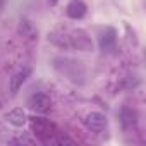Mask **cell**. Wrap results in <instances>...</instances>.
<instances>
[{
	"instance_id": "6da1fadb",
	"label": "cell",
	"mask_w": 146,
	"mask_h": 146,
	"mask_svg": "<svg viewBox=\"0 0 146 146\" xmlns=\"http://www.w3.org/2000/svg\"><path fill=\"white\" fill-rule=\"evenodd\" d=\"M50 105H52V102L45 93H33L28 98V107L31 110H35V112H40V113L46 112L50 108Z\"/></svg>"
},
{
	"instance_id": "7a4b0ae2",
	"label": "cell",
	"mask_w": 146,
	"mask_h": 146,
	"mask_svg": "<svg viewBox=\"0 0 146 146\" xmlns=\"http://www.w3.org/2000/svg\"><path fill=\"white\" fill-rule=\"evenodd\" d=\"M84 124H86V127H88L90 131H93V132H102V131L107 127V119H105V115L100 113V112H91V113L86 115Z\"/></svg>"
},
{
	"instance_id": "3957f363",
	"label": "cell",
	"mask_w": 146,
	"mask_h": 146,
	"mask_svg": "<svg viewBox=\"0 0 146 146\" xmlns=\"http://www.w3.org/2000/svg\"><path fill=\"white\" fill-rule=\"evenodd\" d=\"M86 14V4L83 0H70L67 5V16L72 19H81Z\"/></svg>"
},
{
	"instance_id": "277c9868",
	"label": "cell",
	"mask_w": 146,
	"mask_h": 146,
	"mask_svg": "<svg viewBox=\"0 0 146 146\" xmlns=\"http://www.w3.org/2000/svg\"><path fill=\"white\" fill-rule=\"evenodd\" d=\"M5 120L9 122V124H12V125H16V127H21V125H24L26 124V120H28V117H26V112L23 110V108H12L11 112H7L5 113Z\"/></svg>"
},
{
	"instance_id": "5b68a950",
	"label": "cell",
	"mask_w": 146,
	"mask_h": 146,
	"mask_svg": "<svg viewBox=\"0 0 146 146\" xmlns=\"http://www.w3.org/2000/svg\"><path fill=\"white\" fill-rule=\"evenodd\" d=\"M29 74H31V69H23V70H19L17 74H14L12 78H11V84H9V88H11V93H17V90L24 84V81L29 78Z\"/></svg>"
},
{
	"instance_id": "8992f818",
	"label": "cell",
	"mask_w": 146,
	"mask_h": 146,
	"mask_svg": "<svg viewBox=\"0 0 146 146\" xmlns=\"http://www.w3.org/2000/svg\"><path fill=\"white\" fill-rule=\"evenodd\" d=\"M115 41H117V36H115V29L113 28H107L103 31V35L100 36V46L103 50H112Z\"/></svg>"
},
{
	"instance_id": "52a82bcc",
	"label": "cell",
	"mask_w": 146,
	"mask_h": 146,
	"mask_svg": "<svg viewBox=\"0 0 146 146\" xmlns=\"http://www.w3.org/2000/svg\"><path fill=\"white\" fill-rule=\"evenodd\" d=\"M19 33H21L24 38H28V40H35V38H36V29L33 28V24H31L28 19H23V21L19 23Z\"/></svg>"
},
{
	"instance_id": "ba28073f",
	"label": "cell",
	"mask_w": 146,
	"mask_h": 146,
	"mask_svg": "<svg viewBox=\"0 0 146 146\" xmlns=\"http://www.w3.org/2000/svg\"><path fill=\"white\" fill-rule=\"evenodd\" d=\"M120 117H122V122H124L125 127H127V125H132V124L136 122V113H134L131 108H122V110H120Z\"/></svg>"
},
{
	"instance_id": "9c48e42d",
	"label": "cell",
	"mask_w": 146,
	"mask_h": 146,
	"mask_svg": "<svg viewBox=\"0 0 146 146\" xmlns=\"http://www.w3.org/2000/svg\"><path fill=\"white\" fill-rule=\"evenodd\" d=\"M35 141L33 139H28V137H17V139H11L9 144H33Z\"/></svg>"
},
{
	"instance_id": "30bf717a",
	"label": "cell",
	"mask_w": 146,
	"mask_h": 146,
	"mask_svg": "<svg viewBox=\"0 0 146 146\" xmlns=\"http://www.w3.org/2000/svg\"><path fill=\"white\" fill-rule=\"evenodd\" d=\"M137 84H139V79H137L136 76H132V78H129V79H127V84H125V88H129V90H131V88H136Z\"/></svg>"
}]
</instances>
